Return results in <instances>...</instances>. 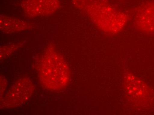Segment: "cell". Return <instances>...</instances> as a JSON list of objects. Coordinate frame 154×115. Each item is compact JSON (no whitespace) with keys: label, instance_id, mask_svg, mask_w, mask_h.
<instances>
[{"label":"cell","instance_id":"obj_1","mask_svg":"<svg viewBox=\"0 0 154 115\" xmlns=\"http://www.w3.org/2000/svg\"><path fill=\"white\" fill-rule=\"evenodd\" d=\"M73 4L86 13L99 29L116 34L128 22L127 14L112 5L109 0H72Z\"/></svg>","mask_w":154,"mask_h":115},{"label":"cell","instance_id":"obj_2","mask_svg":"<svg viewBox=\"0 0 154 115\" xmlns=\"http://www.w3.org/2000/svg\"><path fill=\"white\" fill-rule=\"evenodd\" d=\"M37 70L39 82L48 90H61L69 83V65L64 58L52 48L47 50L40 57Z\"/></svg>","mask_w":154,"mask_h":115},{"label":"cell","instance_id":"obj_6","mask_svg":"<svg viewBox=\"0 0 154 115\" xmlns=\"http://www.w3.org/2000/svg\"><path fill=\"white\" fill-rule=\"evenodd\" d=\"M22 4L25 14L33 17L51 14L60 6L59 0H26Z\"/></svg>","mask_w":154,"mask_h":115},{"label":"cell","instance_id":"obj_3","mask_svg":"<svg viewBox=\"0 0 154 115\" xmlns=\"http://www.w3.org/2000/svg\"><path fill=\"white\" fill-rule=\"evenodd\" d=\"M34 90L29 78L23 77L16 81L8 92L1 98V106L5 108H14L26 103Z\"/></svg>","mask_w":154,"mask_h":115},{"label":"cell","instance_id":"obj_5","mask_svg":"<svg viewBox=\"0 0 154 115\" xmlns=\"http://www.w3.org/2000/svg\"><path fill=\"white\" fill-rule=\"evenodd\" d=\"M135 25L140 31L154 34V1L145 2L136 11Z\"/></svg>","mask_w":154,"mask_h":115},{"label":"cell","instance_id":"obj_9","mask_svg":"<svg viewBox=\"0 0 154 115\" xmlns=\"http://www.w3.org/2000/svg\"><path fill=\"white\" fill-rule=\"evenodd\" d=\"M7 86V81L3 76H1V98L3 97Z\"/></svg>","mask_w":154,"mask_h":115},{"label":"cell","instance_id":"obj_4","mask_svg":"<svg viewBox=\"0 0 154 115\" xmlns=\"http://www.w3.org/2000/svg\"><path fill=\"white\" fill-rule=\"evenodd\" d=\"M124 86L128 97L137 106H149L153 101L152 91L138 77L128 74L124 79Z\"/></svg>","mask_w":154,"mask_h":115},{"label":"cell","instance_id":"obj_8","mask_svg":"<svg viewBox=\"0 0 154 115\" xmlns=\"http://www.w3.org/2000/svg\"><path fill=\"white\" fill-rule=\"evenodd\" d=\"M16 46L3 47L1 49V59L4 60L8 57L14 50L16 49Z\"/></svg>","mask_w":154,"mask_h":115},{"label":"cell","instance_id":"obj_7","mask_svg":"<svg viewBox=\"0 0 154 115\" xmlns=\"http://www.w3.org/2000/svg\"><path fill=\"white\" fill-rule=\"evenodd\" d=\"M1 29L3 33H15L29 29L30 25L23 20L8 17H1Z\"/></svg>","mask_w":154,"mask_h":115}]
</instances>
